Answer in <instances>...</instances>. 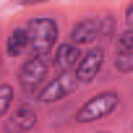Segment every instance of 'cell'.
Segmentation results:
<instances>
[{
    "label": "cell",
    "mask_w": 133,
    "mask_h": 133,
    "mask_svg": "<svg viewBox=\"0 0 133 133\" xmlns=\"http://www.w3.org/2000/svg\"><path fill=\"white\" fill-rule=\"evenodd\" d=\"M102 65H104V50H102V47H94V50H89V52L81 57L78 68H76V76H78V81H81V84H91V81L99 76Z\"/></svg>",
    "instance_id": "6"
},
{
    "label": "cell",
    "mask_w": 133,
    "mask_h": 133,
    "mask_svg": "<svg viewBox=\"0 0 133 133\" xmlns=\"http://www.w3.org/2000/svg\"><path fill=\"white\" fill-rule=\"evenodd\" d=\"M16 5H39V3H47V0H13Z\"/></svg>",
    "instance_id": "14"
},
{
    "label": "cell",
    "mask_w": 133,
    "mask_h": 133,
    "mask_svg": "<svg viewBox=\"0 0 133 133\" xmlns=\"http://www.w3.org/2000/svg\"><path fill=\"white\" fill-rule=\"evenodd\" d=\"M117 107H120V94H117V91H102V94L86 99V102L78 107L76 120H78V123H94V120H102V117L112 115Z\"/></svg>",
    "instance_id": "2"
},
{
    "label": "cell",
    "mask_w": 133,
    "mask_h": 133,
    "mask_svg": "<svg viewBox=\"0 0 133 133\" xmlns=\"http://www.w3.org/2000/svg\"><path fill=\"white\" fill-rule=\"evenodd\" d=\"M13 104V86L11 84H0V117H3Z\"/></svg>",
    "instance_id": "12"
},
{
    "label": "cell",
    "mask_w": 133,
    "mask_h": 133,
    "mask_svg": "<svg viewBox=\"0 0 133 133\" xmlns=\"http://www.w3.org/2000/svg\"><path fill=\"white\" fill-rule=\"evenodd\" d=\"M26 47H29V29H26V26L13 29V31L8 34L5 52H8L11 57H18V55H24V52H26Z\"/></svg>",
    "instance_id": "10"
},
{
    "label": "cell",
    "mask_w": 133,
    "mask_h": 133,
    "mask_svg": "<svg viewBox=\"0 0 133 133\" xmlns=\"http://www.w3.org/2000/svg\"><path fill=\"white\" fill-rule=\"evenodd\" d=\"M125 21H128V29H133V0L128 3V8H125Z\"/></svg>",
    "instance_id": "13"
},
{
    "label": "cell",
    "mask_w": 133,
    "mask_h": 133,
    "mask_svg": "<svg viewBox=\"0 0 133 133\" xmlns=\"http://www.w3.org/2000/svg\"><path fill=\"white\" fill-rule=\"evenodd\" d=\"M94 39H99V16L81 18V21L71 29V42H76L78 47H81V44H91Z\"/></svg>",
    "instance_id": "8"
},
{
    "label": "cell",
    "mask_w": 133,
    "mask_h": 133,
    "mask_svg": "<svg viewBox=\"0 0 133 133\" xmlns=\"http://www.w3.org/2000/svg\"><path fill=\"white\" fill-rule=\"evenodd\" d=\"M81 50L76 42H68V44H60L55 50V65L60 71H76L78 68V63H81Z\"/></svg>",
    "instance_id": "9"
},
{
    "label": "cell",
    "mask_w": 133,
    "mask_h": 133,
    "mask_svg": "<svg viewBox=\"0 0 133 133\" xmlns=\"http://www.w3.org/2000/svg\"><path fill=\"white\" fill-rule=\"evenodd\" d=\"M78 76H76V71H60L52 81H47L44 86H42V91L37 94V99L39 102H44V104H52V102H60V99H65V97H71L76 89H78Z\"/></svg>",
    "instance_id": "3"
},
{
    "label": "cell",
    "mask_w": 133,
    "mask_h": 133,
    "mask_svg": "<svg viewBox=\"0 0 133 133\" xmlns=\"http://www.w3.org/2000/svg\"><path fill=\"white\" fill-rule=\"evenodd\" d=\"M34 125H37V110L24 102L8 115L5 133H29V130H34Z\"/></svg>",
    "instance_id": "5"
},
{
    "label": "cell",
    "mask_w": 133,
    "mask_h": 133,
    "mask_svg": "<svg viewBox=\"0 0 133 133\" xmlns=\"http://www.w3.org/2000/svg\"><path fill=\"white\" fill-rule=\"evenodd\" d=\"M47 81V60L39 55H31L18 71V84L26 94H39Z\"/></svg>",
    "instance_id": "4"
},
{
    "label": "cell",
    "mask_w": 133,
    "mask_h": 133,
    "mask_svg": "<svg viewBox=\"0 0 133 133\" xmlns=\"http://www.w3.org/2000/svg\"><path fill=\"white\" fill-rule=\"evenodd\" d=\"M26 29H29V50H31V55L47 57L55 50V42H57V21L47 18V16H39V18H31L26 24Z\"/></svg>",
    "instance_id": "1"
},
{
    "label": "cell",
    "mask_w": 133,
    "mask_h": 133,
    "mask_svg": "<svg viewBox=\"0 0 133 133\" xmlns=\"http://www.w3.org/2000/svg\"><path fill=\"white\" fill-rule=\"evenodd\" d=\"M115 68L120 73H133V29L117 34V42H115Z\"/></svg>",
    "instance_id": "7"
},
{
    "label": "cell",
    "mask_w": 133,
    "mask_h": 133,
    "mask_svg": "<svg viewBox=\"0 0 133 133\" xmlns=\"http://www.w3.org/2000/svg\"><path fill=\"white\" fill-rule=\"evenodd\" d=\"M97 133H110V130H97Z\"/></svg>",
    "instance_id": "15"
},
{
    "label": "cell",
    "mask_w": 133,
    "mask_h": 133,
    "mask_svg": "<svg viewBox=\"0 0 133 133\" xmlns=\"http://www.w3.org/2000/svg\"><path fill=\"white\" fill-rule=\"evenodd\" d=\"M115 37V18L110 13H99V39H112Z\"/></svg>",
    "instance_id": "11"
}]
</instances>
